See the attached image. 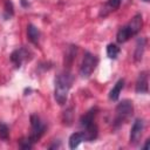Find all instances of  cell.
Returning a JSON list of instances; mask_svg holds the SVG:
<instances>
[{
	"instance_id": "18",
	"label": "cell",
	"mask_w": 150,
	"mask_h": 150,
	"mask_svg": "<svg viewBox=\"0 0 150 150\" xmlns=\"http://www.w3.org/2000/svg\"><path fill=\"white\" fill-rule=\"evenodd\" d=\"M8 135H9L8 127L6 124H4V123H0V138L1 139H7Z\"/></svg>"
},
{
	"instance_id": "8",
	"label": "cell",
	"mask_w": 150,
	"mask_h": 150,
	"mask_svg": "<svg viewBox=\"0 0 150 150\" xmlns=\"http://www.w3.org/2000/svg\"><path fill=\"white\" fill-rule=\"evenodd\" d=\"M135 90L137 94H146L149 91L148 88V71H141L135 84Z\"/></svg>"
},
{
	"instance_id": "12",
	"label": "cell",
	"mask_w": 150,
	"mask_h": 150,
	"mask_svg": "<svg viewBox=\"0 0 150 150\" xmlns=\"http://www.w3.org/2000/svg\"><path fill=\"white\" fill-rule=\"evenodd\" d=\"M83 141H86V137H84V134L83 131H79V132H74L70 137H69V148L70 149H75L77 148Z\"/></svg>"
},
{
	"instance_id": "4",
	"label": "cell",
	"mask_w": 150,
	"mask_h": 150,
	"mask_svg": "<svg viewBox=\"0 0 150 150\" xmlns=\"http://www.w3.org/2000/svg\"><path fill=\"white\" fill-rule=\"evenodd\" d=\"M97 63H98L97 56L91 54L90 52H86L82 59L81 67H80V75L82 77H89L95 70Z\"/></svg>"
},
{
	"instance_id": "11",
	"label": "cell",
	"mask_w": 150,
	"mask_h": 150,
	"mask_svg": "<svg viewBox=\"0 0 150 150\" xmlns=\"http://www.w3.org/2000/svg\"><path fill=\"white\" fill-rule=\"evenodd\" d=\"M145 46H146V39L145 38H139L137 40L136 48H135V52H134V60L136 62H138V61L142 60L143 54H144V50H145Z\"/></svg>"
},
{
	"instance_id": "17",
	"label": "cell",
	"mask_w": 150,
	"mask_h": 150,
	"mask_svg": "<svg viewBox=\"0 0 150 150\" xmlns=\"http://www.w3.org/2000/svg\"><path fill=\"white\" fill-rule=\"evenodd\" d=\"M12 15H13V5H12V2L9 0H7L5 2V18L8 19Z\"/></svg>"
},
{
	"instance_id": "14",
	"label": "cell",
	"mask_w": 150,
	"mask_h": 150,
	"mask_svg": "<svg viewBox=\"0 0 150 150\" xmlns=\"http://www.w3.org/2000/svg\"><path fill=\"white\" fill-rule=\"evenodd\" d=\"M123 87H124V80H123V79H120V80L115 83V86L112 87V89L110 90V93H109V98L112 100V101H116V100L120 97V94H121Z\"/></svg>"
},
{
	"instance_id": "10",
	"label": "cell",
	"mask_w": 150,
	"mask_h": 150,
	"mask_svg": "<svg viewBox=\"0 0 150 150\" xmlns=\"http://www.w3.org/2000/svg\"><path fill=\"white\" fill-rule=\"evenodd\" d=\"M97 114V108H91L89 109L81 118H80V125L83 127V128H88L90 127L91 124H94V118Z\"/></svg>"
},
{
	"instance_id": "3",
	"label": "cell",
	"mask_w": 150,
	"mask_h": 150,
	"mask_svg": "<svg viewBox=\"0 0 150 150\" xmlns=\"http://www.w3.org/2000/svg\"><path fill=\"white\" fill-rule=\"evenodd\" d=\"M134 112V104L130 100H122L115 108V117L112 121V128L118 129L124 124Z\"/></svg>"
},
{
	"instance_id": "9",
	"label": "cell",
	"mask_w": 150,
	"mask_h": 150,
	"mask_svg": "<svg viewBox=\"0 0 150 150\" xmlns=\"http://www.w3.org/2000/svg\"><path fill=\"white\" fill-rule=\"evenodd\" d=\"M122 4V0H108L100 11V16H107L111 12H115Z\"/></svg>"
},
{
	"instance_id": "15",
	"label": "cell",
	"mask_w": 150,
	"mask_h": 150,
	"mask_svg": "<svg viewBox=\"0 0 150 150\" xmlns=\"http://www.w3.org/2000/svg\"><path fill=\"white\" fill-rule=\"evenodd\" d=\"M120 54V47L116 43H109L107 46V55L110 59H116Z\"/></svg>"
},
{
	"instance_id": "20",
	"label": "cell",
	"mask_w": 150,
	"mask_h": 150,
	"mask_svg": "<svg viewBox=\"0 0 150 150\" xmlns=\"http://www.w3.org/2000/svg\"><path fill=\"white\" fill-rule=\"evenodd\" d=\"M21 4L22 6H28V2H26V0H21Z\"/></svg>"
},
{
	"instance_id": "5",
	"label": "cell",
	"mask_w": 150,
	"mask_h": 150,
	"mask_svg": "<svg viewBox=\"0 0 150 150\" xmlns=\"http://www.w3.org/2000/svg\"><path fill=\"white\" fill-rule=\"evenodd\" d=\"M30 127H32V132L29 135V138L32 139L33 143L38 142L41 136L43 135L46 130V125L41 121V118L38 115H32L30 116Z\"/></svg>"
},
{
	"instance_id": "2",
	"label": "cell",
	"mask_w": 150,
	"mask_h": 150,
	"mask_svg": "<svg viewBox=\"0 0 150 150\" xmlns=\"http://www.w3.org/2000/svg\"><path fill=\"white\" fill-rule=\"evenodd\" d=\"M142 25H143V19L141 14H136L131 21L129 23H127L125 26L121 27L116 34V40L118 43H123L127 42L130 38L135 36L141 29H142Z\"/></svg>"
},
{
	"instance_id": "6",
	"label": "cell",
	"mask_w": 150,
	"mask_h": 150,
	"mask_svg": "<svg viewBox=\"0 0 150 150\" xmlns=\"http://www.w3.org/2000/svg\"><path fill=\"white\" fill-rule=\"evenodd\" d=\"M32 55H33V54H32V52H30L28 48H26V47H20V48L15 49V50L11 54V61L13 62V64H14L16 68H19V67L22 66V63L29 61V60L32 59Z\"/></svg>"
},
{
	"instance_id": "16",
	"label": "cell",
	"mask_w": 150,
	"mask_h": 150,
	"mask_svg": "<svg viewBox=\"0 0 150 150\" xmlns=\"http://www.w3.org/2000/svg\"><path fill=\"white\" fill-rule=\"evenodd\" d=\"M33 144L34 143L32 142V139L29 138V136L28 137H23V138H21L19 141V145H20L21 149H30L33 146Z\"/></svg>"
},
{
	"instance_id": "7",
	"label": "cell",
	"mask_w": 150,
	"mask_h": 150,
	"mask_svg": "<svg viewBox=\"0 0 150 150\" xmlns=\"http://www.w3.org/2000/svg\"><path fill=\"white\" fill-rule=\"evenodd\" d=\"M143 130H144V121L142 118H136L134 124H132V127H131L130 136H129V139H130L131 144L136 145V144L139 143L142 134H143Z\"/></svg>"
},
{
	"instance_id": "13",
	"label": "cell",
	"mask_w": 150,
	"mask_h": 150,
	"mask_svg": "<svg viewBox=\"0 0 150 150\" xmlns=\"http://www.w3.org/2000/svg\"><path fill=\"white\" fill-rule=\"evenodd\" d=\"M27 36H28V40H29L32 43L36 45V43L39 42V40H40V30H39L34 25L29 23V25L27 26Z\"/></svg>"
},
{
	"instance_id": "1",
	"label": "cell",
	"mask_w": 150,
	"mask_h": 150,
	"mask_svg": "<svg viewBox=\"0 0 150 150\" xmlns=\"http://www.w3.org/2000/svg\"><path fill=\"white\" fill-rule=\"evenodd\" d=\"M73 81H74V77L70 74V71H68V70L61 71L55 77L54 97H55V101L60 105H63L67 102L68 94H69V90L71 88Z\"/></svg>"
},
{
	"instance_id": "19",
	"label": "cell",
	"mask_w": 150,
	"mask_h": 150,
	"mask_svg": "<svg viewBox=\"0 0 150 150\" xmlns=\"http://www.w3.org/2000/svg\"><path fill=\"white\" fill-rule=\"evenodd\" d=\"M149 143H150V139H146V141H145V144L143 145V149H144V150L149 149Z\"/></svg>"
},
{
	"instance_id": "21",
	"label": "cell",
	"mask_w": 150,
	"mask_h": 150,
	"mask_svg": "<svg viewBox=\"0 0 150 150\" xmlns=\"http://www.w3.org/2000/svg\"><path fill=\"white\" fill-rule=\"evenodd\" d=\"M143 1H144V2H148V1H149V0H143Z\"/></svg>"
}]
</instances>
